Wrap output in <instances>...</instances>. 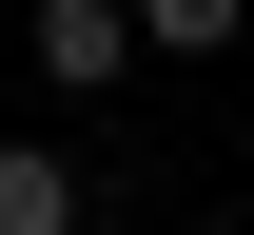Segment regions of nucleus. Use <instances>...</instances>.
<instances>
[{
  "mask_svg": "<svg viewBox=\"0 0 254 235\" xmlns=\"http://www.w3.org/2000/svg\"><path fill=\"white\" fill-rule=\"evenodd\" d=\"M118 59H137V0H39V78L59 98H98Z\"/></svg>",
  "mask_w": 254,
  "mask_h": 235,
  "instance_id": "nucleus-1",
  "label": "nucleus"
},
{
  "mask_svg": "<svg viewBox=\"0 0 254 235\" xmlns=\"http://www.w3.org/2000/svg\"><path fill=\"white\" fill-rule=\"evenodd\" d=\"M0 235H78V176L39 157V137H20V157H0Z\"/></svg>",
  "mask_w": 254,
  "mask_h": 235,
  "instance_id": "nucleus-2",
  "label": "nucleus"
},
{
  "mask_svg": "<svg viewBox=\"0 0 254 235\" xmlns=\"http://www.w3.org/2000/svg\"><path fill=\"white\" fill-rule=\"evenodd\" d=\"M137 39L157 59H215V39H254V0H137Z\"/></svg>",
  "mask_w": 254,
  "mask_h": 235,
  "instance_id": "nucleus-3",
  "label": "nucleus"
}]
</instances>
